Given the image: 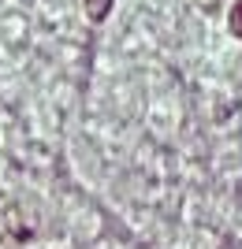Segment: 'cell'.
I'll use <instances>...</instances> for the list:
<instances>
[{"instance_id": "obj_1", "label": "cell", "mask_w": 242, "mask_h": 249, "mask_svg": "<svg viewBox=\"0 0 242 249\" xmlns=\"http://www.w3.org/2000/svg\"><path fill=\"white\" fill-rule=\"evenodd\" d=\"M108 8H112V0H86V15L93 22H101L108 15Z\"/></svg>"}, {"instance_id": "obj_2", "label": "cell", "mask_w": 242, "mask_h": 249, "mask_svg": "<svg viewBox=\"0 0 242 249\" xmlns=\"http://www.w3.org/2000/svg\"><path fill=\"white\" fill-rule=\"evenodd\" d=\"M227 22H231V34H235V37H242V0L231 8V19H227Z\"/></svg>"}, {"instance_id": "obj_3", "label": "cell", "mask_w": 242, "mask_h": 249, "mask_svg": "<svg viewBox=\"0 0 242 249\" xmlns=\"http://www.w3.org/2000/svg\"><path fill=\"white\" fill-rule=\"evenodd\" d=\"M198 8H205V11H216V8H220V0H198Z\"/></svg>"}]
</instances>
